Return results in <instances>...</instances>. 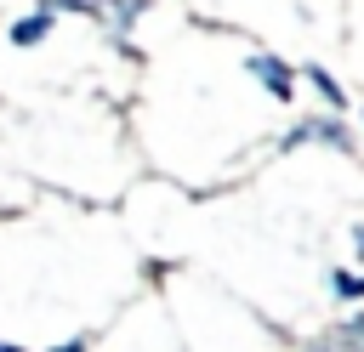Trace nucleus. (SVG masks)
Masks as SVG:
<instances>
[{"instance_id":"obj_7","label":"nucleus","mask_w":364,"mask_h":352,"mask_svg":"<svg viewBox=\"0 0 364 352\" xmlns=\"http://www.w3.org/2000/svg\"><path fill=\"white\" fill-rule=\"evenodd\" d=\"M330 295H336V301H364V273L336 267V273H330Z\"/></svg>"},{"instance_id":"obj_10","label":"nucleus","mask_w":364,"mask_h":352,"mask_svg":"<svg viewBox=\"0 0 364 352\" xmlns=\"http://www.w3.org/2000/svg\"><path fill=\"white\" fill-rule=\"evenodd\" d=\"M0 352H28V346H23V341H6V335H0Z\"/></svg>"},{"instance_id":"obj_5","label":"nucleus","mask_w":364,"mask_h":352,"mask_svg":"<svg viewBox=\"0 0 364 352\" xmlns=\"http://www.w3.org/2000/svg\"><path fill=\"white\" fill-rule=\"evenodd\" d=\"M142 11H148V0H102V23L114 34H125L131 23H142Z\"/></svg>"},{"instance_id":"obj_11","label":"nucleus","mask_w":364,"mask_h":352,"mask_svg":"<svg viewBox=\"0 0 364 352\" xmlns=\"http://www.w3.org/2000/svg\"><path fill=\"white\" fill-rule=\"evenodd\" d=\"M353 250H358V255H364V227H353Z\"/></svg>"},{"instance_id":"obj_4","label":"nucleus","mask_w":364,"mask_h":352,"mask_svg":"<svg viewBox=\"0 0 364 352\" xmlns=\"http://www.w3.org/2000/svg\"><path fill=\"white\" fill-rule=\"evenodd\" d=\"M301 79H307V85H313V91L324 97V108H330V114H341V108H347V91L336 85V74H330V68H318V62H307V68H301Z\"/></svg>"},{"instance_id":"obj_3","label":"nucleus","mask_w":364,"mask_h":352,"mask_svg":"<svg viewBox=\"0 0 364 352\" xmlns=\"http://www.w3.org/2000/svg\"><path fill=\"white\" fill-rule=\"evenodd\" d=\"M51 34H57V11H46V6H34V11H23V17L6 23V45H11V51H34V45H46Z\"/></svg>"},{"instance_id":"obj_1","label":"nucleus","mask_w":364,"mask_h":352,"mask_svg":"<svg viewBox=\"0 0 364 352\" xmlns=\"http://www.w3.org/2000/svg\"><path fill=\"white\" fill-rule=\"evenodd\" d=\"M301 142H324V148H336V153H353V131H347V119H336V114H318V119L290 125L279 148H301Z\"/></svg>"},{"instance_id":"obj_2","label":"nucleus","mask_w":364,"mask_h":352,"mask_svg":"<svg viewBox=\"0 0 364 352\" xmlns=\"http://www.w3.org/2000/svg\"><path fill=\"white\" fill-rule=\"evenodd\" d=\"M245 68H250V79H262V85H267V97H273V102H290V97H296V68H290L284 57H273V51H250V57H245Z\"/></svg>"},{"instance_id":"obj_8","label":"nucleus","mask_w":364,"mask_h":352,"mask_svg":"<svg viewBox=\"0 0 364 352\" xmlns=\"http://www.w3.org/2000/svg\"><path fill=\"white\" fill-rule=\"evenodd\" d=\"M40 6H46V11H57V17H63V11H74V17H97V23H102V0H40Z\"/></svg>"},{"instance_id":"obj_6","label":"nucleus","mask_w":364,"mask_h":352,"mask_svg":"<svg viewBox=\"0 0 364 352\" xmlns=\"http://www.w3.org/2000/svg\"><path fill=\"white\" fill-rule=\"evenodd\" d=\"M318 346H336V352H364V312H353L330 341H318Z\"/></svg>"},{"instance_id":"obj_9","label":"nucleus","mask_w":364,"mask_h":352,"mask_svg":"<svg viewBox=\"0 0 364 352\" xmlns=\"http://www.w3.org/2000/svg\"><path fill=\"white\" fill-rule=\"evenodd\" d=\"M91 341H97V335H91V329H80V335H63V341H51L46 352H91Z\"/></svg>"}]
</instances>
